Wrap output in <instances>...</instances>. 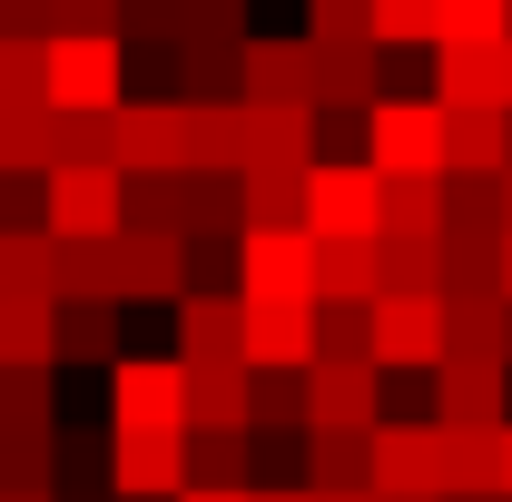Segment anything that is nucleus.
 Returning a JSON list of instances; mask_svg holds the SVG:
<instances>
[{
  "instance_id": "1",
  "label": "nucleus",
  "mask_w": 512,
  "mask_h": 502,
  "mask_svg": "<svg viewBox=\"0 0 512 502\" xmlns=\"http://www.w3.org/2000/svg\"><path fill=\"white\" fill-rule=\"evenodd\" d=\"M109 424L119 434H197V375L178 355H128L109 375Z\"/></svg>"
},
{
  "instance_id": "2",
  "label": "nucleus",
  "mask_w": 512,
  "mask_h": 502,
  "mask_svg": "<svg viewBox=\"0 0 512 502\" xmlns=\"http://www.w3.org/2000/svg\"><path fill=\"white\" fill-rule=\"evenodd\" d=\"M306 237L316 247H375L384 237V178L365 158H325L306 178Z\"/></svg>"
},
{
  "instance_id": "3",
  "label": "nucleus",
  "mask_w": 512,
  "mask_h": 502,
  "mask_svg": "<svg viewBox=\"0 0 512 502\" xmlns=\"http://www.w3.org/2000/svg\"><path fill=\"white\" fill-rule=\"evenodd\" d=\"M316 266H325V247L306 227H247V247H237V296H247V306H316Z\"/></svg>"
},
{
  "instance_id": "4",
  "label": "nucleus",
  "mask_w": 512,
  "mask_h": 502,
  "mask_svg": "<svg viewBox=\"0 0 512 502\" xmlns=\"http://www.w3.org/2000/svg\"><path fill=\"white\" fill-rule=\"evenodd\" d=\"M50 109L60 119H119L128 109V40H50Z\"/></svg>"
},
{
  "instance_id": "5",
  "label": "nucleus",
  "mask_w": 512,
  "mask_h": 502,
  "mask_svg": "<svg viewBox=\"0 0 512 502\" xmlns=\"http://www.w3.org/2000/svg\"><path fill=\"white\" fill-rule=\"evenodd\" d=\"M365 168H375V178H453L444 109H434V99H384L375 119H365Z\"/></svg>"
},
{
  "instance_id": "6",
  "label": "nucleus",
  "mask_w": 512,
  "mask_h": 502,
  "mask_svg": "<svg viewBox=\"0 0 512 502\" xmlns=\"http://www.w3.org/2000/svg\"><path fill=\"white\" fill-rule=\"evenodd\" d=\"M375 493L384 502H444V424L434 414H384L375 424Z\"/></svg>"
},
{
  "instance_id": "7",
  "label": "nucleus",
  "mask_w": 512,
  "mask_h": 502,
  "mask_svg": "<svg viewBox=\"0 0 512 502\" xmlns=\"http://www.w3.org/2000/svg\"><path fill=\"white\" fill-rule=\"evenodd\" d=\"M119 178H188V99H128L109 119Z\"/></svg>"
},
{
  "instance_id": "8",
  "label": "nucleus",
  "mask_w": 512,
  "mask_h": 502,
  "mask_svg": "<svg viewBox=\"0 0 512 502\" xmlns=\"http://www.w3.org/2000/svg\"><path fill=\"white\" fill-rule=\"evenodd\" d=\"M453 315L444 296H384L375 306V375H444Z\"/></svg>"
},
{
  "instance_id": "9",
  "label": "nucleus",
  "mask_w": 512,
  "mask_h": 502,
  "mask_svg": "<svg viewBox=\"0 0 512 502\" xmlns=\"http://www.w3.org/2000/svg\"><path fill=\"white\" fill-rule=\"evenodd\" d=\"M109 483H119V502H188L197 493L188 434H119L109 424Z\"/></svg>"
},
{
  "instance_id": "10",
  "label": "nucleus",
  "mask_w": 512,
  "mask_h": 502,
  "mask_svg": "<svg viewBox=\"0 0 512 502\" xmlns=\"http://www.w3.org/2000/svg\"><path fill=\"white\" fill-rule=\"evenodd\" d=\"M375 424H384V375L325 355L306 375V434H375Z\"/></svg>"
},
{
  "instance_id": "11",
  "label": "nucleus",
  "mask_w": 512,
  "mask_h": 502,
  "mask_svg": "<svg viewBox=\"0 0 512 502\" xmlns=\"http://www.w3.org/2000/svg\"><path fill=\"white\" fill-rule=\"evenodd\" d=\"M178 365L188 375H237L247 365V296H207L197 286L178 306Z\"/></svg>"
},
{
  "instance_id": "12",
  "label": "nucleus",
  "mask_w": 512,
  "mask_h": 502,
  "mask_svg": "<svg viewBox=\"0 0 512 502\" xmlns=\"http://www.w3.org/2000/svg\"><path fill=\"white\" fill-rule=\"evenodd\" d=\"M325 315L316 306H247V375H316Z\"/></svg>"
},
{
  "instance_id": "13",
  "label": "nucleus",
  "mask_w": 512,
  "mask_h": 502,
  "mask_svg": "<svg viewBox=\"0 0 512 502\" xmlns=\"http://www.w3.org/2000/svg\"><path fill=\"white\" fill-rule=\"evenodd\" d=\"M119 296L128 306H188L197 296V247L188 237H119Z\"/></svg>"
},
{
  "instance_id": "14",
  "label": "nucleus",
  "mask_w": 512,
  "mask_h": 502,
  "mask_svg": "<svg viewBox=\"0 0 512 502\" xmlns=\"http://www.w3.org/2000/svg\"><path fill=\"white\" fill-rule=\"evenodd\" d=\"M434 424L444 434H503L512 424V365H444L434 375Z\"/></svg>"
},
{
  "instance_id": "15",
  "label": "nucleus",
  "mask_w": 512,
  "mask_h": 502,
  "mask_svg": "<svg viewBox=\"0 0 512 502\" xmlns=\"http://www.w3.org/2000/svg\"><path fill=\"white\" fill-rule=\"evenodd\" d=\"M316 79H325V60L306 30L296 40H247V99L256 109H316Z\"/></svg>"
},
{
  "instance_id": "16",
  "label": "nucleus",
  "mask_w": 512,
  "mask_h": 502,
  "mask_svg": "<svg viewBox=\"0 0 512 502\" xmlns=\"http://www.w3.org/2000/svg\"><path fill=\"white\" fill-rule=\"evenodd\" d=\"M247 168H325V109H256L247 99Z\"/></svg>"
},
{
  "instance_id": "17",
  "label": "nucleus",
  "mask_w": 512,
  "mask_h": 502,
  "mask_svg": "<svg viewBox=\"0 0 512 502\" xmlns=\"http://www.w3.org/2000/svg\"><path fill=\"white\" fill-rule=\"evenodd\" d=\"M453 178H512V109H444Z\"/></svg>"
},
{
  "instance_id": "18",
  "label": "nucleus",
  "mask_w": 512,
  "mask_h": 502,
  "mask_svg": "<svg viewBox=\"0 0 512 502\" xmlns=\"http://www.w3.org/2000/svg\"><path fill=\"white\" fill-rule=\"evenodd\" d=\"M0 306H60V237H0Z\"/></svg>"
},
{
  "instance_id": "19",
  "label": "nucleus",
  "mask_w": 512,
  "mask_h": 502,
  "mask_svg": "<svg viewBox=\"0 0 512 502\" xmlns=\"http://www.w3.org/2000/svg\"><path fill=\"white\" fill-rule=\"evenodd\" d=\"M188 178H247V109L188 99Z\"/></svg>"
},
{
  "instance_id": "20",
  "label": "nucleus",
  "mask_w": 512,
  "mask_h": 502,
  "mask_svg": "<svg viewBox=\"0 0 512 502\" xmlns=\"http://www.w3.org/2000/svg\"><path fill=\"white\" fill-rule=\"evenodd\" d=\"M434 109H503V50H434Z\"/></svg>"
},
{
  "instance_id": "21",
  "label": "nucleus",
  "mask_w": 512,
  "mask_h": 502,
  "mask_svg": "<svg viewBox=\"0 0 512 502\" xmlns=\"http://www.w3.org/2000/svg\"><path fill=\"white\" fill-rule=\"evenodd\" d=\"M60 365H99V375H119V365H128L119 306H60Z\"/></svg>"
},
{
  "instance_id": "22",
  "label": "nucleus",
  "mask_w": 512,
  "mask_h": 502,
  "mask_svg": "<svg viewBox=\"0 0 512 502\" xmlns=\"http://www.w3.org/2000/svg\"><path fill=\"white\" fill-rule=\"evenodd\" d=\"M444 237L503 247V178H444Z\"/></svg>"
},
{
  "instance_id": "23",
  "label": "nucleus",
  "mask_w": 512,
  "mask_h": 502,
  "mask_svg": "<svg viewBox=\"0 0 512 502\" xmlns=\"http://www.w3.org/2000/svg\"><path fill=\"white\" fill-rule=\"evenodd\" d=\"M316 306H384V256L375 247H325Z\"/></svg>"
},
{
  "instance_id": "24",
  "label": "nucleus",
  "mask_w": 512,
  "mask_h": 502,
  "mask_svg": "<svg viewBox=\"0 0 512 502\" xmlns=\"http://www.w3.org/2000/svg\"><path fill=\"white\" fill-rule=\"evenodd\" d=\"M384 296H444V237H375Z\"/></svg>"
},
{
  "instance_id": "25",
  "label": "nucleus",
  "mask_w": 512,
  "mask_h": 502,
  "mask_svg": "<svg viewBox=\"0 0 512 502\" xmlns=\"http://www.w3.org/2000/svg\"><path fill=\"white\" fill-rule=\"evenodd\" d=\"M60 306H128L119 296V247H60Z\"/></svg>"
},
{
  "instance_id": "26",
  "label": "nucleus",
  "mask_w": 512,
  "mask_h": 502,
  "mask_svg": "<svg viewBox=\"0 0 512 502\" xmlns=\"http://www.w3.org/2000/svg\"><path fill=\"white\" fill-rule=\"evenodd\" d=\"M128 237H188V178H128Z\"/></svg>"
},
{
  "instance_id": "27",
  "label": "nucleus",
  "mask_w": 512,
  "mask_h": 502,
  "mask_svg": "<svg viewBox=\"0 0 512 502\" xmlns=\"http://www.w3.org/2000/svg\"><path fill=\"white\" fill-rule=\"evenodd\" d=\"M384 237H444V178H384Z\"/></svg>"
},
{
  "instance_id": "28",
  "label": "nucleus",
  "mask_w": 512,
  "mask_h": 502,
  "mask_svg": "<svg viewBox=\"0 0 512 502\" xmlns=\"http://www.w3.org/2000/svg\"><path fill=\"white\" fill-rule=\"evenodd\" d=\"M306 178L296 168H247V227H306Z\"/></svg>"
},
{
  "instance_id": "29",
  "label": "nucleus",
  "mask_w": 512,
  "mask_h": 502,
  "mask_svg": "<svg viewBox=\"0 0 512 502\" xmlns=\"http://www.w3.org/2000/svg\"><path fill=\"white\" fill-rule=\"evenodd\" d=\"M188 473H197V493H256L247 434H188Z\"/></svg>"
},
{
  "instance_id": "30",
  "label": "nucleus",
  "mask_w": 512,
  "mask_h": 502,
  "mask_svg": "<svg viewBox=\"0 0 512 502\" xmlns=\"http://www.w3.org/2000/svg\"><path fill=\"white\" fill-rule=\"evenodd\" d=\"M375 50H444V0H375Z\"/></svg>"
},
{
  "instance_id": "31",
  "label": "nucleus",
  "mask_w": 512,
  "mask_h": 502,
  "mask_svg": "<svg viewBox=\"0 0 512 502\" xmlns=\"http://www.w3.org/2000/svg\"><path fill=\"white\" fill-rule=\"evenodd\" d=\"M316 50H375V0H306Z\"/></svg>"
},
{
  "instance_id": "32",
  "label": "nucleus",
  "mask_w": 512,
  "mask_h": 502,
  "mask_svg": "<svg viewBox=\"0 0 512 502\" xmlns=\"http://www.w3.org/2000/svg\"><path fill=\"white\" fill-rule=\"evenodd\" d=\"M512 0H444V50H503Z\"/></svg>"
},
{
  "instance_id": "33",
  "label": "nucleus",
  "mask_w": 512,
  "mask_h": 502,
  "mask_svg": "<svg viewBox=\"0 0 512 502\" xmlns=\"http://www.w3.org/2000/svg\"><path fill=\"white\" fill-rule=\"evenodd\" d=\"M0 424H50L60 434V375H0Z\"/></svg>"
},
{
  "instance_id": "34",
  "label": "nucleus",
  "mask_w": 512,
  "mask_h": 502,
  "mask_svg": "<svg viewBox=\"0 0 512 502\" xmlns=\"http://www.w3.org/2000/svg\"><path fill=\"white\" fill-rule=\"evenodd\" d=\"M50 227V178H0V237H40Z\"/></svg>"
},
{
  "instance_id": "35",
  "label": "nucleus",
  "mask_w": 512,
  "mask_h": 502,
  "mask_svg": "<svg viewBox=\"0 0 512 502\" xmlns=\"http://www.w3.org/2000/svg\"><path fill=\"white\" fill-rule=\"evenodd\" d=\"M266 424H306V375H256V434Z\"/></svg>"
},
{
  "instance_id": "36",
  "label": "nucleus",
  "mask_w": 512,
  "mask_h": 502,
  "mask_svg": "<svg viewBox=\"0 0 512 502\" xmlns=\"http://www.w3.org/2000/svg\"><path fill=\"white\" fill-rule=\"evenodd\" d=\"M0 502H60V483H0Z\"/></svg>"
},
{
  "instance_id": "37",
  "label": "nucleus",
  "mask_w": 512,
  "mask_h": 502,
  "mask_svg": "<svg viewBox=\"0 0 512 502\" xmlns=\"http://www.w3.org/2000/svg\"><path fill=\"white\" fill-rule=\"evenodd\" d=\"M256 502H316V493H306V483H296V493H266V483H256Z\"/></svg>"
},
{
  "instance_id": "38",
  "label": "nucleus",
  "mask_w": 512,
  "mask_h": 502,
  "mask_svg": "<svg viewBox=\"0 0 512 502\" xmlns=\"http://www.w3.org/2000/svg\"><path fill=\"white\" fill-rule=\"evenodd\" d=\"M503 502H512V424H503Z\"/></svg>"
},
{
  "instance_id": "39",
  "label": "nucleus",
  "mask_w": 512,
  "mask_h": 502,
  "mask_svg": "<svg viewBox=\"0 0 512 502\" xmlns=\"http://www.w3.org/2000/svg\"><path fill=\"white\" fill-rule=\"evenodd\" d=\"M503 306H512V237H503Z\"/></svg>"
},
{
  "instance_id": "40",
  "label": "nucleus",
  "mask_w": 512,
  "mask_h": 502,
  "mask_svg": "<svg viewBox=\"0 0 512 502\" xmlns=\"http://www.w3.org/2000/svg\"><path fill=\"white\" fill-rule=\"evenodd\" d=\"M503 109H512V40H503Z\"/></svg>"
},
{
  "instance_id": "41",
  "label": "nucleus",
  "mask_w": 512,
  "mask_h": 502,
  "mask_svg": "<svg viewBox=\"0 0 512 502\" xmlns=\"http://www.w3.org/2000/svg\"><path fill=\"white\" fill-rule=\"evenodd\" d=\"M188 502H256V493H188Z\"/></svg>"
},
{
  "instance_id": "42",
  "label": "nucleus",
  "mask_w": 512,
  "mask_h": 502,
  "mask_svg": "<svg viewBox=\"0 0 512 502\" xmlns=\"http://www.w3.org/2000/svg\"><path fill=\"white\" fill-rule=\"evenodd\" d=\"M316 502H375V493H316Z\"/></svg>"
},
{
  "instance_id": "43",
  "label": "nucleus",
  "mask_w": 512,
  "mask_h": 502,
  "mask_svg": "<svg viewBox=\"0 0 512 502\" xmlns=\"http://www.w3.org/2000/svg\"><path fill=\"white\" fill-rule=\"evenodd\" d=\"M503 237H512V178H503Z\"/></svg>"
},
{
  "instance_id": "44",
  "label": "nucleus",
  "mask_w": 512,
  "mask_h": 502,
  "mask_svg": "<svg viewBox=\"0 0 512 502\" xmlns=\"http://www.w3.org/2000/svg\"><path fill=\"white\" fill-rule=\"evenodd\" d=\"M503 355H512V345H503Z\"/></svg>"
},
{
  "instance_id": "45",
  "label": "nucleus",
  "mask_w": 512,
  "mask_h": 502,
  "mask_svg": "<svg viewBox=\"0 0 512 502\" xmlns=\"http://www.w3.org/2000/svg\"><path fill=\"white\" fill-rule=\"evenodd\" d=\"M493 502H503V493H493Z\"/></svg>"
},
{
  "instance_id": "46",
  "label": "nucleus",
  "mask_w": 512,
  "mask_h": 502,
  "mask_svg": "<svg viewBox=\"0 0 512 502\" xmlns=\"http://www.w3.org/2000/svg\"><path fill=\"white\" fill-rule=\"evenodd\" d=\"M375 502H384V493H375Z\"/></svg>"
}]
</instances>
